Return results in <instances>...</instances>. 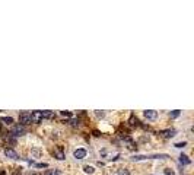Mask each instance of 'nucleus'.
Wrapping results in <instances>:
<instances>
[{"label":"nucleus","instance_id":"b1692460","mask_svg":"<svg viewBox=\"0 0 194 175\" xmlns=\"http://www.w3.org/2000/svg\"><path fill=\"white\" fill-rule=\"evenodd\" d=\"M0 130H2V124H0Z\"/></svg>","mask_w":194,"mask_h":175},{"label":"nucleus","instance_id":"dca6fc26","mask_svg":"<svg viewBox=\"0 0 194 175\" xmlns=\"http://www.w3.org/2000/svg\"><path fill=\"white\" fill-rule=\"evenodd\" d=\"M95 114H96V117H99V118L105 115V113H104V111H99V109H96V111H95Z\"/></svg>","mask_w":194,"mask_h":175},{"label":"nucleus","instance_id":"a211bd4d","mask_svg":"<svg viewBox=\"0 0 194 175\" xmlns=\"http://www.w3.org/2000/svg\"><path fill=\"white\" fill-rule=\"evenodd\" d=\"M51 175H63V172L58 169H54V171H51Z\"/></svg>","mask_w":194,"mask_h":175},{"label":"nucleus","instance_id":"20e7f679","mask_svg":"<svg viewBox=\"0 0 194 175\" xmlns=\"http://www.w3.org/2000/svg\"><path fill=\"white\" fill-rule=\"evenodd\" d=\"M41 121H43L41 111H34V113H31V123H41Z\"/></svg>","mask_w":194,"mask_h":175},{"label":"nucleus","instance_id":"0eeeda50","mask_svg":"<svg viewBox=\"0 0 194 175\" xmlns=\"http://www.w3.org/2000/svg\"><path fill=\"white\" fill-rule=\"evenodd\" d=\"M5 155H6L7 158H10V159H19V155H18V153H16L13 149H9V147H7V149H5Z\"/></svg>","mask_w":194,"mask_h":175},{"label":"nucleus","instance_id":"9b49d317","mask_svg":"<svg viewBox=\"0 0 194 175\" xmlns=\"http://www.w3.org/2000/svg\"><path fill=\"white\" fill-rule=\"evenodd\" d=\"M41 115H43V118H53L54 113L53 111H41Z\"/></svg>","mask_w":194,"mask_h":175},{"label":"nucleus","instance_id":"f257e3e1","mask_svg":"<svg viewBox=\"0 0 194 175\" xmlns=\"http://www.w3.org/2000/svg\"><path fill=\"white\" fill-rule=\"evenodd\" d=\"M19 124L21 126H26V124H31V113H21L19 114Z\"/></svg>","mask_w":194,"mask_h":175},{"label":"nucleus","instance_id":"6e6552de","mask_svg":"<svg viewBox=\"0 0 194 175\" xmlns=\"http://www.w3.org/2000/svg\"><path fill=\"white\" fill-rule=\"evenodd\" d=\"M161 136L165 139H171L175 136V130H162L161 131Z\"/></svg>","mask_w":194,"mask_h":175},{"label":"nucleus","instance_id":"7ed1b4c3","mask_svg":"<svg viewBox=\"0 0 194 175\" xmlns=\"http://www.w3.org/2000/svg\"><path fill=\"white\" fill-rule=\"evenodd\" d=\"M53 156L56 158V159H58V161H63L64 158H66V155H64V152H63V147H56L54 150H53Z\"/></svg>","mask_w":194,"mask_h":175},{"label":"nucleus","instance_id":"f3484780","mask_svg":"<svg viewBox=\"0 0 194 175\" xmlns=\"http://www.w3.org/2000/svg\"><path fill=\"white\" fill-rule=\"evenodd\" d=\"M47 166L48 163H44V162L43 163H35V168H47Z\"/></svg>","mask_w":194,"mask_h":175},{"label":"nucleus","instance_id":"6ab92c4d","mask_svg":"<svg viewBox=\"0 0 194 175\" xmlns=\"http://www.w3.org/2000/svg\"><path fill=\"white\" fill-rule=\"evenodd\" d=\"M187 143L185 142H181V143H175V147H184Z\"/></svg>","mask_w":194,"mask_h":175},{"label":"nucleus","instance_id":"4be33fe9","mask_svg":"<svg viewBox=\"0 0 194 175\" xmlns=\"http://www.w3.org/2000/svg\"><path fill=\"white\" fill-rule=\"evenodd\" d=\"M45 175H51V171H47V172H45Z\"/></svg>","mask_w":194,"mask_h":175},{"label":"nucleus","instance_id":"aec40b11","mask_svg":"<svg viewBox=\"0 0 194 175\" xmlns=\"http://www.w3.org/2000/svg\"><path fill=\"white\" fill-rule=\"evenodd\" d=\"M62 115H64V117H72V114L67 113V111H62Z\"/></svg>","mask_w":194,"mask_h":175},{"label":"nucleus","instance_id":"393cba45","mask_svg":"<svg viewBox=\"0 0 194 175\" xmlns=\"http://www.w3.org/2000/svg\"><path fill=\"white\" fill-rule=\"evenodd\" d=\"M32 175H39V174H32Z\"/></svg>","mask_w":194,"mask_h":175},{"label":"nucleus","instance_id":"423d86ee","mask_svg":"<svg viewBox=\"0 0 194 175\" xmlns=\"http://www.w3.org/2000/svg\"><path fill=\"white\" fill-rule=\"evenodd\" d=\"M143 114H145V117H146L147 120H156V117H158V113L153 111V109H146Z\"/></svg>","mask_w":194,"mask_h":175},{"label":"nucleus","instance_id":"5701e85b","mask_svg":"<svg viewBox=\"0 0 194 175\" xmlns=\"http://www.w3.org/2000/svg\"><path fill=\"white\" fill-rule=\"evenodd\" d=\"M0 175H5V172H0Z\"/></svg>","mask_w":194,"mask_h":175},{"label":"nucleus","instance_id":"f03ea898","mask_svg":"<svg viewBox=\"0 0 194 175\" xmlns=\"http://www.w3.org/2000/svg\"><path fill=\"white\" fill-rule=\"evenodd\" d=\"M10 134H12V136H24L25 134V127L24 126H21V124H16V126H13Z\"/></svg>","mask_w":194,"mask_h":175},{"label":"nucleus","instance_id":"2eb2a0df","mask_svg":"<svg viewBox=\"0 0 194 175\" xmlns=\"http://www.w3.org/2000/svg\"><path fill=\"white\" fill-rule=\"evenodd\" d=\"M164 172H165V175H175V172L171 169V168H166V169L164 171Z\"/></svg>","mask_w":194,"mask_h":175},{"label":"nucleus","instance_id":"f8f14e48","mask_svg":"<svg viewBox=\"0 0 194 175\" xmlns=\"http://www.w3.org/2000/svg\"><path fill=\"white\" fill-rule=\"evenodd\" d=\"M0 121H3V123H6V124H13L15 120L12 118V117H2V118H0Z\"/></svg>","mask_w":194,"mask_h":175},{"label":"nucleus","instance_id":"4468645a","mask_svg":"<svg viewBox=\"0 0 194 175\" xmlns=\"http://www.w3.org/2000/svg\"><path fill=\"white\" fill-rule=\"evenodd\" d=\"M118 175H130V172H128V169H118Z\"/></svg>","mask_w":194,"mask_h":175},{"label":"nucleus","instance_id":"ddd939ff","mask_svg":"<svg viewBox=\"0 0 194 175\" xmlns=\"http://www.w3.org/2000/svg\"><path fill=\"white\" fill-rule=\"evenodd\" d=\"M178 115H180V109H175V111H172V113L169 114V117H171V118H177Z\"/></svg>","mask_w":194,"mask_h":175},{"label":"nucleus","instance_id":"412c9836","mask_svg":"<svg viewBox=\"0 0 194 175\" xmlns=\"http://www.w3.org/2000/svg\"><path fill=\"white\" fill-rule=\"evenodd\" d=\"M12 175H22V172H21V169H16V171H13Z\"/></svg>","mask_w":194,"mask_h":175},{"label":"nucleus","instance_id":"9d476101","mask_svg":"<svg viewBox=\"0 0 194 175\" xmlns=\"http://www.w3.org/2000/svg\"><path fill=\"white\" fill-rule=\"evenodd\" d=\"M83 172H85V174L92 175L95 172V168L92 165H85V166H83Z\"/></svg>","mask_w":194,"mask_h":175},{"label":"nucleus","instance_id":"39448f33","mask_svg":"<svg viewBox=\"0 0 194 175\" xmlns=\"http://www.w3.org/2000/svg\"><path fill=\"white\" fill-rule=\"evenodd\" d=\"M86 149H76L75 152H73V156L76 158V159H83V158H86Z\"/></svg>","mask_w":194,"mask_h":175},{"label":"nucleus","instance_id":"1a4fd4ad","mask_svg":"<svg viewBox=\"0 0 194 175\" xmlns=\"http://www.w3.org/2000/svg\"><path fill=\"white\" fill-rule=\"evenodd\" d=\"M180 163L181 165H190L191 161H190V158L187 156V155H181L180 156Z\"/></svg>","mask_w":194,"mask_h":175}]
</instances>
